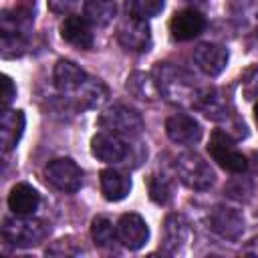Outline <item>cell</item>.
Returning a JSON list of instances; mask_svg holds the SVG:
<instances>
[{"instance_id": "obj_1", "label": "cell", "mask_w": 258, "mask_h": 258, "mask_svg": "<svg viewBox=\"0 0 258 258\" xmlns=\"http://www.w3.org/2000/svg\"><path fill=\"white\" fill-rule=\"evenodd\" d=\"M54 85L62 95V99L71 107L81 111L97 109L109 97L107 87L99 79L87 75L79 64L64 58L58 60L54 67Z\"/></svg>"}, {"instance_id": "obj_2", "label": "cell", "mask_w": 258, "mask_h": 258, "mask_svg": "<svg viewBox=\"0 0 258 258\" xmlns=\"http://www.w3.org/2000/svg\"><path fill=\"white\" fill-rule=\"evenodd\" d=\"M153 79L157 83L159 95L177 105H194L198 91L194 89V79L179 67L169 62H157L153 67Z\"/></svg>"}, {"instance_id": "obj_3", "label": "cell", "mask_w": 258, "mask_h": 258, "mask_svg": "<svg viewBox=\"0 0 258 258\" xmlns=\"http://www.w3.org/2000/svg\"><path fill=\"white\" fill-rule=\"evenodd\" d=\"M32 30V16L26 8L2 12V54L16 56L24 50L28 32Z\"/></svg>"}, {"instance_id": "obj_4", "label": "cell", "mask_w": 258, "mask_h": 258, "mask_svg": "<svg viewBox=\"0 0 258 258\" xmlns=\"http://www.w3.org/2000/svg\"><path fill=\"white\" fill-rule=\"evenodd\" d=\"M97 123H99V127L103 131L115 133V135H119V137H123L127 141L137 139L141 135V131H143V119H141V115L135 109H131L127 105H121V103L107 107L99 115Z\"/></svg>"}, {"instance_id": "obj_5", "label": "cell", "mask_w": 258, "mask_h": 258, "mask_svg": "<svg viewBox=\"0 0 258 258\" xmlns=\"http://www.w3.org/2000/svg\"><path fill=\"white\" fill-rule=\"evenodd\" d=\"M48 224L36 218L28 216H16V218H6L2 226V236L8 244L16 248H30L40 244L46 234H48Z\"/></svg>"}, {"instance_id": "obj_6", "label": "cell", "mask_w": 258, "mask_h": 258, "mask_svg": "<svg viewBox=\"0 0 258 258\" xmlns=\"http://www.w3.org/2000/svg\"><path fill=\"white\" fill-rule=\"evenodd\" d=\"M173 169L181 183H185L189 189L204 191L216 181V173L210 167L208 161H204L196 151H185L175 157Z\"/></svg>"}, {"instance_id": "obj_7", "label": "cell", "mask_w": 258, "mask_h": 258, "mask_svg": "<svg viewBox=\"0 0 258 258\" xmlns=\"http://www.w3.org/2000/svg\"><path fill=\"white\" fill-rule=\"evenodd\" d=\"M208 153L220 167H224L230 173H244L248 169V159L244 157V153L238 151L228 131H222V129L212 131L208 141Z\"/></svg>"}, {"instance_id": "obj_8", "label": "cell", "mask_w": 258, "mask_h": 258, "mask_svg": "<svg viewBox=\"0 0 258 258\" xmlns=\"http://www.w3.org/2000/svg\"><path fill=\"white\" fill-rule=\"evenodd\" d=\"M117 40L125 50L131 52H145L151 46V28L145 18L127 14L119 20L117 26Z\"/></svg>"}, {"instance_id": "obj_9", "label": "cell", "mask_w": 258, "mask_h": 258, "mask_svg": "<svg viewBox=\"0 0 258 258\" xmlns=\"http://www.w3.org/2000/svg\"><path fill=\"white\" fill-rule=\"evenodd\" d=\"M44 177L54 189L64 191V194L79 191L83 183V171L71 157L52 159L44 169Z\"/></svg>"}, {"instance_id": "obj_10", "label": "cell", "mask_w": 258, "mask_h": 258, "mask_svg": "<svg viewBox=\"0 0 258 258\" xmlns=\"http://www.w3.org/2000/svg\"><path fill=\"white\" fill-rule=\"evenodd\" d=\"M91 153L99 161H105V163H123L129 157L131 147H129L127 139L101 129L91 139Z\"/></svg>"}, {"instance_id": "obj_11", "label": "cell", "mask_w": 258, "mask_h": 258, "mask_svg": "<svg viewBox=\"0 0 258 258\" xmlns=\"http://www.w3.org/2000/svg\"><path fill=\"white\" fill-rule=\"evenodd\" d=\"M198 111H202L206 117L214 119V121H228L230 113V99L222 89L210 87V89H200L194 105Z\"/></svg>"}, {"instance_id": "obj_12", "label": "cell", "mask_w": 258, "mask_h": 258, "mask_svg": "<svg viewBox=\"0 0 258 258\" xmlns=\"http://www.w3.org/2000/svg\"><path fill=\"white\" fill-rule=\"evenodd\" d=\"M149 238V228L145 220L139 214H123L117 222V240L129 248V250H139L145 246Z\"/></svg>"}, {"instance_id": "obj_13", "label": "cell", "mask_w": 258, "mask_h": 258, "mask_svg": "<svg viewBox=\"0 0 258 258\" xmlns=\"http://www.w3.org/2000/svg\"><path fill=\"white\" fill-rule=\"evenodd\" d=\"M228 58H230L228 48L222 44H214V42L198 44L194 50V60H196L198 69L202 73H206L208 77H218L226 69Z\"/></svg>"}, {"instance_id": "obj_14", "label": "cell", "mask_w": 258, "mask_h": 258, "mask_svg": "<svg viewBox=\"0 0 258 258\" xmlns=\"http://www.w3.org/2000/svg\"><path fill=\"white\" fill-rule=\"evenodd\" d=\"M206 28V18L202 16V12L194 10V8H185L179 10L171 16L169 20V32L175 40H191L196 36H200Z\"/></svg>"}, {"instance_id": "obj_15", "label": "cell", "mask_w": 258, "mask_h": 258, "mask_svg": "<svg viewBox=\"0 0 258 258\" xmlns=\"http://www.w3.org/2000/svg\"><path fill=\"white\" fill-rule=\"evenodd\" d=\"M165 133L167 137L177 145H196L202 139V127L200 123L183 113H175L167 117L165 121Z\"/></svg>"}, {"instance_id": "obj_16", "label": "cell", "mask_w": 258, "mask_h": 258, "mask_svg": "<svg viewBox=\"0 0 258 258\" xmlns=\"http://www.w3.org/2000/svg\"><path fill=\"white\" fill-rule=\"evenodd\" d=\"M208 222L216 234L228 240H236L244 230V218L240 216V212L232 208H224V206L214 208L208 216Z\"/></svg>"}, {"instance_id": "obj_17", "label": "cell", "mask_w": 258, "mask_h": 258, "mask_svg": "<svg viewBox=\"0 0 258 258\" xmlns=\"http://www.w3.org/2000/svg\"><path fill=\"white\" fill-rule=\"evenodd\" d=\"M60 36L62 40H67L69 44L77 46V48H83V50H89L95 42V36H93V30H91V22L83 16H67L62 22H60Z\"/></svg>"}, {"instance_id": "obj_18", "label": "cell", "mask_w": 258, "mask_h": 258, "mask_svg": "<svg viewBox=\"0 0 258 258\" xmlns=\"http://www.w3.org/2000/svg\"><path fill=\"white\" fill-rule=\"evenodd\" d=\"M189 228L181 214H169L163 222V234H161V248L167 254H175L181 250V246L187 242Z\"/></svg>"}, {"instance_id": "obj_19", "label": "cell", "mask_w": 258, "mask_h": 258, "mask_svg": "<svg viewBox=\"0 0 258 258\" xmlns=\"http://www.w3.org/2000/svg\"><path fill=\"white\" fill-rule=\"evenodd\" d=\"M40 204V194L30 183H16L8 194V208L14 216H32Z\"/></svg>"}, {"instance_id": "obj_20", "label": "cell", "mask_w": 258, "mask_h": 258, "mask_svg": "<svg viewBox=\"0 0 258 258\" xmlns=\"http://www.w3.org/2000/svg\"><path fill=\"white\" fill-rule=\"evenodd\" d=\"M24 131V113L16 109H2L0 117V137H2V149L10 151L18 143Z\"/></svg>"}, {"instance_id": "obj_21", "label": "cell", "mask_w": 258, "mask_h": 258, "mask_svg": "<svg viewBox=\"0 0 258 258\" xmlns=\"http://www.w3.org/2000/svg\"><path fill=\"white\" fill-rule=\"evenodd\" d=\"M101 191H103L105 200L119 202V200L127 198V194L131 191V179L117 169H103L101 171Z\"/></svg>"}, {"instance_id": "obj_22", "label": "cell", "mask_w": 258, "mask_h": 258, "mask_svg": "<svg viewBox=\"0 0 258 258\" xmlns=\"http://www.w3.org/2000/svg\"><path fill=\"white\" fill-rule=\"evenodd\" d=\"M125 89L135 97V99H141V101H155L159 97V89H157V83L153 79V75H147V73H141V71H135L127 77V83H125Z\"/></svg>"}, {"instance_id": "obj_23", "label": "cell", "mask_w": 258, "mask_h": 258, "mask_svg": "<svg viewBox=\"0 0 258 258\" xmlns=\"http://www.w3.org/2000/svg\"><path fill=\"white\" fill-rule=\"evenodd\" d=\"M83 14L93 26L103 28L113 22L117 14V4L115 0H85Z\"/></svg>"}, {"instance_id": "obj_24", "label": "cell", "mask_w": 258, "mask_h": 258, "mask_svg": "<svg viewBox=\"0 0 258 258\" xmlns=\"http://www.w3.org/2000/svg\"><path fill=\"white\" fill-rule=\"evenodd\" d=\"M147 189H149V198L159 206L169 204L171 198H173V181H171V177L165 175V173H159V171L149 175Z\"/></svg>"}, {"instance_id": "obj_25", "label": "cell", "mask_w": 258, "mask_h": 258, "mask_svg": "<svg viewBox=\"0 0 258 258\" xmlns=\"http://www.w3.org/2000/svg\"><path fill=\"white\" fill-rule=\"evenodd\" d=\"M91 236L97 248H109L117 240V226L105 216H97L91 222Z\"/></svg>"}, {"instance_id": "obj_26", "label": "cell", "mask_w": 258, "mask_h": 258, "mask_svg": "<svg viewBox=\"0 0 258 258\" xmlns=\"http://www.w3.org/2000/svg\"><path fill=\"white\" fill-rule=\"evenodd\" d=\"M165 2L163 0H125V10L127 14L139 16V18H153L163 10Z\"/></svg>"}, {"instance_id": "obj_27", "label": "cell", "mask_w": 258, "mask_h": 258, "mask_svg": "<svg viewBox=\"0 0 258 258\" xmlns=\"http://www.w3.org/2000/svg\"><path fill=\"white\" fill-rule=\"evenodd\" d=\"M240 85H242V95L246 101L258 99V64H252L250 69L244 71Z\"/></svg>"}, {"instance_id": "obj_28", "label": "cell", "mask_w": 258, "mask_h": 258, "mask_svg": "<svg viewBox=\"0 0 258 258\" xmlns=\"http://www.w3.org/2000/svg\"><path fill=\"white\" fill-rule=\"evenodd\" d=\"M250 183L246 181V179H234V181H230L228 185H226V194L230 196V198H236V200H242V198H248V196H244V194H250Z\"/></svg>"}, {"instance_id": "obj_29", "label": "cell", "mask_w": 258, "mask_h": 258, "mask_svg": "<svg viewBox=\"0 0 258 258\" xmlns=\"http://www.w3.org/2000/svg\"><path fill=\"white\" fill-rule=\"evenodd\" d=\"M16 97V87L12 83V79L8 75L2 77V109H8V105L14 101Z\"/></svg>"}, {"instance_id": "obj_30", "label": "cell", "mask_w": 258, "mask_h": 258, "mask_svg": "<svg viewBox=\"0 0 258 258\" xmlns=\"http://www.w3.org/2000/svg\"><path fill=\"white\" fill-rule=\"evenodd\" d=\"M77 4L79 0H48V8L54 14H69Z\"/></svg>"}, {"instance_id": "obj_31", "label": "cell", "mask_w": 258, "mask_h": 258, "mask_svg": "<svg viewBox=\"0 0 258 258\" xmlns=\"http://www.w3.org/2000/svg\"><path fill=\"white\" fill-rule=\"evenodd\" d=\"M252 159H254V167H256V173H258V153H252Z\"/></svg>"}, {"instance_id": "obj_32", "label": "cell", "mask_w": 258, "mask_h": 258, "mask_svg": "<svg viewBox=\"0 0 258 258\" xmlns=\"http://www.w3.org/2000/svg\"><path fill=\"white\" fill-rule=\"evenodd\" d=\"M254 121H256V125H258V103L254 105Z\"/></svg>"}, {"instance_id": "obj_33", "label": "cell", "mask_w": 258, "mask_h": 258, "mask_svg": "<svg viewBox=\"0 0 258 258\" xmlns=\"http://www.w3.org/2000/svg\"><path fill=\"white\" fill-rule=\"evenodd\" d=\"M183 2H187V4H202V2H206V0H183Z\"/></svg>"}]
</instances>
